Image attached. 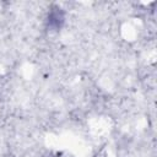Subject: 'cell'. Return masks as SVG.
<instances>
[{
  "mask_svg": "<svg viewBox=\"0 0 157 157\" xmlns=\"http://www.w3.org/2000/svg\"><path fill=\"white\" fill-rule=\"evenodd\" d=\"M59 21H60V22L63 21V16H61L59 12H52V13L49 15V23H50L52 26H55L56 28L60 27Z\"/></svg>",
  "mask_w": 157,
  "mask_h": 157,
  "instance_id": "cell-1",
  "label": "cell"
}]
</instances>
